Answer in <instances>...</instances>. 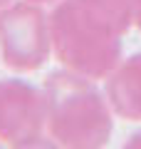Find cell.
Listing matches in <instances>:
<instances>
[{"mask_svg": "<svg viewBox=\"0 0 141 149\" xmlns=\"http://www.w3.org/2000/svg\"><path fill=\"white\" fill-rule=\"evenodd\" d=\"M47 137L52 144L72 149L104 147L111 137L109 100L94 87V80L72 70H59L45 77Z\"/></svg>", "mask_w": 141, "mask_h": 149, "instance_id": "7a4b0ae2", "label": "cell"}, {"mask_svg": "<svg viewBox=\"0 0 141 149\" xmlns=\"http://www.w3.org/2000/svg\"><path fill=\"white\" fill-rule=\"evenodd\" d=\"M47 134V100L25 80H0V144L40 147Z\"/></svg>", "mask_w": 141, "mask_h": 149, "instance_id": "277c9868", "label": "cell"}, {"mask_svg": "<svg viewBox=\"0 0 141 149\" xmlns=\"http://www.w3.org/2000/svg\"><path fill=\"white\" fill-rule=\"evenodd\" d=\"M50 17L37 3H12L0 10V52L15 72L40 70L50 57Z\"/></svg>", "mask_w": 141, "mask_h": 149, "instance_id": "3957f363", "label": "cell"}, {"mask_svg": "<svg viewBox=\"0 0 141 149\" xmlns=\"http://www.w3.org/2000/svg\"><path fill=\"white\" fill-rule=\"evenodd\" d=\"M30 3H37V5H45V3H52V0H30Z\"/></svg>", "mask_w": 141, "mask_h": 149, "instance_id": "9c48e42d", "label": "cell"}, {"mask_svg": "<svg viewBox=\"0 0 141 149\" xmlns=\"http://www.w3.org/2000/svg\"><path fill=\"white\" fill-rule=\"evenodd\" d=\"M106 100L116 117L141 122V55L119 62L106 77Z\"/></svg>", "mask_w": 141, "mask_h": 149, "instance_id": "5b68a950", "label": "cell"}, {"mask_svg": "<svg viewBox=\"0 0 141 149\" xmlns=\"http://www.w3.org/2000/svg\"><path fill=\"white\" fill-rule=\"evenodd\" d=\"M126 147H141V134H134V137L126 142Z\"/></svg>", "mask_w": 141, "mask_h": 149, "instance_id": "52a82bcc", "label": "cell"}, {"mask_svg": "<svg viewBox=\"0 0 141 149\" xmlns=\"http://www.w3.org/2000/svg\"><path fill=\"white\" fill-rule=\"evenodd\" d=\"M131 22V0H59L50 15L52 52L87 80H106L121 62V37Z\"/></svg>", "mask_w": 141, "mask_h": 149, "instance_id": "6da1fadb", "label": "cell"}, {"mask_svg": "<svg viewBox=\"0 0 141 149\" xmlns=\"http://www.w3.org/2000/svg\"><path fill=\"white\" fill-rule=\"evenodd\" d=\"M134 3V25L141 30V0H131Z\"/></svg>", "mask_w": 141, "mask_h": 149, "instance_id": "8992f818", "label": "cell"}, {"mask_svg": "<svg viewBox=\"0 0 141 149\" xmlns=\"http://www.w3.org/2000/svg\"><path fill=\"white\" fill-rule=\"evenodd\" d=\"M8 5H12V0H0V10H3V8H8Z\"/></svg>", "mask_w": 141, "mask_h": 149, "instance_id": "ba28073f", "label": "cell"}]
</instances>
